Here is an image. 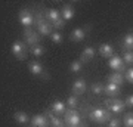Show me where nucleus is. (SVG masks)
I'll list each match as a JSON object with an SVG mask.
<instances>
[{
  "label": "nucleus",
  "mask_w": 133,
  "mask_h": 127,
  "mask_svg": "<svg viewBox=\"0 0 133 127\" xmlns=\"http://www.w3.org/2000/svg\"><path fill=\"white\" fill-rule=\"evenodd\" d=\"M120 87H121V86L114 84V83H107V84L104 86V93H107L109 98H115V96L120 93Z\"/></svg>",
  "instance_id": "nucleus-14"
},
{
  "label": "nucleus",
  "mask_w": 133,
  "mask_h": 127,
  "mask_svg": "<svg viewBox=\"0 0 133 127\" xmlns=\"http://www.w3.org/2000/svg\"><path fill=\"white\" fill-rule=\"evenodd\" d=\"M107 80L108 83H114V84H118V86H123L126 78H124V75L121 72H112V74H109L107 77Z\"/></svg>",
  "instance_id": "nucleus-20"
},
{
  "label": "nucleus",
  "mask_w": 133,
  "mask_h": 127,
  "mask_svg": "<svg viewBox=\"0 0 133 127\" xmlns=\"http://www.w3.org/2000/svg\"><path fill=\"white\" fill-rule=\"evenodd\" d=\"M46 115L49 117V120H50V123H52V127H66V126H65V121H64L62 118L56 117L55 114L46 111Z\"/></svg>",
  "instance_id": "nucleus-21"
},
{
  "label": "nucleus",
  "mask_w": 133,
  "mask_h": 127,
  "mask_svg": "<svg viewBox=\"0 0 133 127\" xmlns=\"http://www.w3.org/2000/svg\"><path fill=\"white\" fill-rule=\"evenodd\" d=\"M109 127H121V121H120L118 118H112L109 121Z\"/></svg>",
  "instance_id": "nucleus-32"
},
{
  "label": "nucleus",
  "mask_w": 133,
  "mask_h": 127,
  "mask_svg": "<svg viewBox=\"0 0 133 127\" xmlns=\"http://www.w3.org/2000/svg\"><path fill=\"white\" fill-rule=\"evenodd\" d=\"M87 89V84H86L84 78H77L74 81V84H72V95H83Z\"/></svg>",
  "instance_id": "nucleus-12"
},
{
  "label": "nucleus",
  "mask_w": 133,
  "mask_h": 127,
  "mask_svg": "<svg viewBox=\"0 0 133 127\" xmlns=\"http://www.w3.org/2000/svg\"><path fill=\"white\" fill-rule=\"evenodd\" d=\"M43 15H44L46 21L53 27V30L58 31V30H61V28L65 27V21L62 19L59 10H56V9H44L43 10Z\"/></svg>",
  "instance_id": "nucleus-2"
},
{
  "label": "nucleus",
  "mask_w": 133,
  "mask_h": 127,
  "mask_svg": "<svg viewBox=\"0 0 133 127\" xmlns=\"http://www.w3.org/2000/svg\"><path fill=\"white\" fill-rule=\"evenodd\" d=\"M64 121H65L66 127H86L81 124V115L77 109H66L64 114Z\"/></svg>",
  "instance_id": "nucleus-4"
},
{
  "label": "nucleus",
  "mask_w": 133,
  "mask_h": 127,
  "mask_svg": "<svg viewBox=\"0 0 133 127\" xmlns=\"http://www.w3.org/2000/svg\"><path fill=\"white\" fill-rule=\"evenodd\" d=\"M124 127H133V112H126L123 117Z\"/></svg>",
  "instance_id": "nucleus-26"
},
{
  "label": "nucleus",
  "mask_w": 133,
  "mask_h": 127,
  "mask_svg": "<svg viewBox=\"0 0 133 127\" xmlns=\"http://www.w3.org/2000/svg\"><path fill=\"white\" fill-rule=\"evenodd\" d=\"M30 52L33 53L34 56H43V55H44V47H43L42 44H37V46L30 47Z\"/></svg>",
  "instance_id": "nucleus-24"
},
{
  "label": "nucleus",
  "mask_w": 133,
  "mask_h": 127,
  "mask_svg": "<svg viewBox=\"0 0 133 127\" xmlns=\"http://www.w3.org/2000/svg\"><path fill=\"white\" fill-rule=\"evenodd\" d=\"M92 28V25H87V27H78V28L72 30L71 34H70V40L71 42H81L83 38L86 37L87 31Z\"/></svg>",
  "instance_id": "nucleus-10"
},
{
  "label": "nucleus",
  "mask_w": 133,
  "mask_h": 127,
  "mask_svg": "<svg viewBox=\"0 0 133 127\" xmlns=\"http://www.w3.org/2000/svg\"><path fill=\"white\" fill-rule=\"evenodd\" d=\"M123 61L126 65L132 66L133 65V52H124L123 53Z\"/></svg>",
  "instance_id": "nucleus-28"
},
{
  "label": "nucleus",
  "mask_w": 133,
  "mask_h": 127,
  "mask_svg": "<svg viewBox=\"0 0 133 127\" xmlns=\"http://www.w3.org/2000/svg\"><path fill=\"white\" fill-rule=\"evenodd\" d=\"M14 118H15V121L19 123V124H27V123L31 121V120H30V117L27 115V112H22V111L15 112L14 114Z\"/></svg>",
  "instance_id": "nucleus-22"
},
{
  "label": "nucleus",
  "mask_w": 133,
  "mask_h": 127,
  "mask_svg": "<svg viewBox=\"0 0 133 127\" xmlns=\"http://www.w3.org/2000/svg\"><path fill=\"white\" fill-rule=\"evenodd\" d=\"M66 105H68V108H71V109H76L77 108V105H78V98H77V95H71L70 98L66 99Z\"/></svg>",
  "instance_id": "nucleus-23"
},
{
  "label": "nucleus",
  "mask_w": 133,
  "mask_h": 127,
  "mask_svg": "<svg viewBox=\"0 0 133 127\" xmlns=\"http://www.w3.org/2000/svg\"><path fill=\"white\" fill-rule=\"evenodd\" d=\"M104 104L107 105V109H108L109 112H112V114H121L124 109H126V104H124V101L117 99V98L105 99Z\"/></svg>",
  "instance_id": "nucleus-5"
},
{
  "label": "nucleus",
  "mask_w": 133,
  "mask_h": 127,
  "mask_svg": "<svg viewBox=\"0 0 133 127\" xmlns=\"http://www.w3.org/2000/svg\"><path fill=\"white\" fill-rule=\"evenodd\" d=\"M104 86L102 83H93L92 84V92L95 95H101V93H104Z\"/></svg>",
  "instance_id": "nucleus-29"
},
{
  "label": "nucleus",
  "mask_w": 133,
  "mask_h": 127,
  "mask_svg": "<svg viewBox=\"0 0 133 127\" xmlns=\"http://www.w3.org/2000/svg\"><path fill=\"white\" fill-rule=\"evenodd\" d=\"M74 8H72L71 5H64L62 6V9H61V16H62V19L64 21H70V19H72L74 18Z\"/></svg>",
  "instance_id": "nucleus-16"
},
{
  "label": "nucleus",
  "mask_w": 133,
  "mask_h": 127,
  "mask_svg": "<svg viewBox=\"0 0 133 127\" xmlns=\"http://www.w3.org/2000/svg\"><path fill=\"white\" fill-rule=\"evenodd\" d=\"M65 102H62V101H53L52 104V112L56 114V115H64L66 111V106H65Z\"/></svg>",
  "instance_id": "nucleus-19"
},
{
  "label": "nucleus",
  "mask_w": 133,
  "mask_h": 127,
  "mask_svg": "<svg viewBox=\"0 0 133 127\" xmlns=\"http://www.w3.org/2000/svg\"><path fill=\"white\" fill-rule=\"evenodd\" d=\"M111 114H112V112H109L108 109L95 106V108L89 109L87 115H89V118H90L93 123H98V124H105V123H109L111 120H112V115H111Z\"/></svg>",
  "instance_id": "nucleus-1"
},
{
  "label": "nucleus",
  "mask_w": 133,
  "mask_h": 127,
  "mask_svg": "<svg viewBox=\"0 0 133 127\" xmlns=\"http://www.w3.org/2000/svg\"><path fill=\"white\" fill-rule=\"evenodd\" d=\"M34 25H36V28H37V33L40 36H52V33L55 31L53 27L50 24L46 21L44 18V15L43 12H36V19H34Z\"/></svg>",
  "instance_id": "nucleus-3"
},
{
  "label": "nucleus",
  "mask_w": 133,
  "mask_h": 127,
  "mask_svg": "<svg viewBox=\"0 0 133 127\" xmlns=\"http://www.w3.org/2000/svg\"><path fill=\"white\" fill-rule=\"evenodd\" d=\"M123 49L124 52H133V30H129L126 37L123 40Z\"/></svg>",
  "instance_id": "nucleus-18"
},
{
  "label": "nucleus",
  "mask_w": 133,
  "mask_h": 127,
  "mask_svg": "<svg viewBox=\"0 0 133 127\" xmlns=\"http://www.w3.org/2000/svg\"><path fill=\"white\" fill-rule=\"evenodd\" d=\"M98 52H99L101 56L111 58L112 55H114V49H112V46H111L109 43H102V44L99 46V49H98Z\"/></svg>",
  "instance_id": "nucleus-17"
},
{
  "label": "nucleus",
  "mask_w": 133,
  "mask_h": 127,
  "mask_svg": "<svg viewBox=\"0 0 133 127\" xmlns=\"http://www.w3.org/2000/svg\"><path fill=\"white\" fill-rule=\"evenodd\" d=\"M28 70H30V72L31 74H34V75H42L44 80L48 81L49 80V75L44 72V70H43V65L40 64L38 61H31L28 64Z\"/></svg>",
  "instance_id": "nucleus-11"
},
{
  "label": "nucleus",
  "mask_w": 133,
  "mask_h": 127,
  "mask_svg": "<svg viewBox=\"0 0 133 127\" xmlns=\"http://www.w3.org/2000/svg\"><path fill=\"white\" fill-rule=\"evenodd\" d=\"M124 104L129 108H133V95H129L127 98H126V101H124Z\"/></svg>",
  "instance_id": "nucleus-31"
},
{
  "label": "nucleus",
  "mask_w": 133,
  "mask_h": 127,
  "mask_svg": "<svg viewBox=\"0 0 133 127\" xmlns=\"http://www.w3.org/2000/svg\"><path fill=\"white\" fill-rule=\"evenodd\" d=\"M34 19H36V15L31 12V9L22 8L19 10V22L22 24L24 28H31V25H34Z\"/></svg>",
  "instance_id": "nucleus-6"
},
{
  "label": "nucleus",
  "mask_w": 133,
  "mask_h": 127,
  "mask_svg": "<svg viewBox=\"0 0 133 127\" xmlns=\"http://www.w3.org/2000/svg\"><path fill=\"white\" fill-rule=\"evenodd\" d=\"M27 44L24 42H21V40H16V42L12 43V46H10V52L15 55L16 59L19 61H24L25 58H27Z\"/></svg>",
  "instance_id": "nucleus-7"
},
{
  "label": "nucleus",
  "mask_w": 133,
  "mask_h": 127,
  "mask_svg": "<svg viewBox=\"0 0 133 127\" xmlns=\"http://www.w3.org/2000/svg\"><path fill=\"white\" fill-rule=\"evenodd\" d=\"M49 121L46 118V115H43V114H37V115H34L31 118V124L33 127H49Z\"/></svg>",
  "instance_id": "nucleus-13"
},
{
  "label": "nucleus",
  "mask_w": 133,
  "mask_h": 127,
  "mask_svg": "<svg viewBox=\"0 0 133 127\" xmlns=\"http://www.w3.org/2000/svg\"><path fill=\"white\" fill-rule=\"evenodd\" d=\"M50 38H52V42L55 43V44H61L62 42H64V37H62V33H59V31H53L52 36H50Z\"/></svg>",
  "instance_id": "nucleus-27"
},
{
  "label": "nucleus",
  "mask_w": 133,
  "mask_h": 127,
  "mask_svg": "<svg viewBox=\"0 0 133 127\" xmlns=\"http://www.w3.org/2000/svg\"><path fill=\"white\" fill-rule=\"evenodd\" d=\"M124 78L129 81V83H132L133 84V68H127L126 72H124Z\"/></svg>",
  "instance_id": "nucleus-30"
},
{
  "label": "nucleus",
  "mask_w": 133,
  "mask_h": 127,
  "mask_svg": "<svg viewBox=\"0 0 133 127\" xmlns=\"http://www.w3.org/2000/svg\"><path fill=\"white\" fill-rule=\"evenodd\" d=\"M108 66L114 72H121L123 74L126 71V64H124L123 58H120L118 55H112V56L108 59Z\"/></svg>",
  "instance_id": "nucleus-9"
},
{
  "label": "nucleus",
  "mask_w": 133,
  "mask_h": 127,
  "mask_svg": "<svg viewBox=\"0 0 133 127\" xmlns=\"http://www.w3.org/2000/svg\"><path fill=\"white\" fill-rule=\"evenodd\" d=\"M95 53H96V49L93 46H87L83 49V52H81V62L84 64V62H89L93 59V56H95Z\"/></svg>",
  "instance_id": "nucleus-15"
},
{
  "label": "nucleus",
  "mask_w": 133,
  "mask_h": 127,
  "mask_svg": "<svg viewBox=\"0 0 133 127\" xmlns=\"http://www.w3.org/2000/svg\"><path fill=\"white\" fill-rule=\"evenodd\" d=\"M81 68H83V62H81V59L72 61L71 64H70V71H71V72H78Z\"/></svg>",
  "instance_id": "nucleus-25"
},
{
  "label": "nucleus",
  "mask_w": 133,
  "mask_h": 127,
  "mask_svg": "<svg viewBox=\"0 0 133 127\" xmlns=\"http://www.w3.org/2000/svg\"><path fill=\"white\" fill-rule=\"evenodd\" d=\"M22 36H24V43L28 47L40 44V34H38L37 31H34V30H31V28H24Z\"/></svg>",
  "instance_id": "nucleus-8"
}]
</instances>
